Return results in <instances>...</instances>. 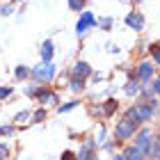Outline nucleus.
<instances>
[{
    "mask_svg": "<svg viewBox=\"0 0 160 160\" xmlns=\"http://www.w3.org/2000/svg\"><path fill=\"white\" fill-rule=\"evenodd\" d=\"M135 126H137L135 119H130V117L121 119V121L117 123V137H119V140H128V137L135 133Z\"/></svg>",
    "mask_w": 160,
    "mask_h": 160,
    "instance_id": "f03ea898",
    "label": "nucleus"
},
{
    "mask_svg": "<svg viewBox=\"0 0 160 160\" xmlns=\"http://www.w3.org/2000/svg\"><path fill=\"white\" fill-rule=\"evenodd\" d=\"M16 78H28V69L25 67H18L16 69Z\"/></svg>",
    "mask_w": 160,
    "mask_h": 160,
    "instance_id": "a211bd4d",
    "label": "nucleus"
},
{
    "mask_svg": "<svg viewBox=\"0 0 160 160\" xmlns=\"http://www.w3.org/2000/svg\"><path fill=\"white\" fill-rule=\"evenodd\" d=\"M12 130H14V128H9V126H2V128H0V133H2V135H9Z\"/></svg>",
    "mask_w": 160,
    "mask_h": 160,
    "instance_id": "b1692460",
    "label": "nucleus"
},
{
    "mask_svg": "<svg viewBox=\"0 0 160 160\" xmlns=\"http://www.w3.org/2000/svg\"><path fill=\"white\" fill-rule=\"evenodd\" d=\"M5 156H7V147H2V144H0V160H5Z\"/></svg>",
    "mask_w": 160,
    "mask_h": 160,
    "instance_id": "393cba45",
    "label": "nucleus"
},
{
    "mask_svg": "<svg viewBox=\"0 0 160 160\" xmlns=\"http://www.w3.org/2000/svg\"><path fill=\"white\" fill-rule=\"evenodd\" d=\"M39 101H41V103H57V96H55V94H50V92H39Z\"/></svg>",
    "mask_w": 160,
    "mask_h": 160,
    "instance_id": "9b49d317",
    "label": "nucleus"
},
{
    "mask_svg": "<svg viewBox=\"0 0 160 160\" xmlns=\"http://www.w3.org/2000/svg\"><path fill=\"white\" fill-rule=\"evenodd\" d=\"M126 23H128L130 28H135V30H142V25H144V18L140 16V14H128Z\"/></svg>",
    "mask_w": 160,
    "mask_h": 160,
    "instance_id": "1a4fd4ad",
    "label": "nucleus"
},
{
    "mask_svg": "<svg viewBox=\"0 0 160 160\" xmlns=\"http://www.w3.org/2000/svg\"><path fill=\"white\" fill-rule=\"evenodd\" d=\"M114 160H126V158H123V156H117V158H114Z\"/></svg>",
    "mask_w": 160,
    "mask_h": 160,
    "instance_id": "c85d7f7f",
    "label": "nucleus"
},
{
    "mask_svg": "<svg viewBox=\"0 0 160 160\" xmlns=\"http://www.w3.org/2000/svg\"><path fill=\"white\" fill-rule=\"evenodd\" d=\"M69 7L76 9V12H80V9H82V0H69Z\"/></svg>",
    "mask_w": 160,
    "mask_h": 160,
    "instance_id": "dca6fc26",
    "label": "nucleus"
},
{
    "mask_svg": "<svg viewBox=\"0 0 160 160\" xmlns=\"http://www.w3.org/2000/svg\"><path fill=\"white\" fill-rule=\"evenodd\" d=\"M156 110H158L156 101H149V103H142V105L130 108V110H128V117H130V119H135L137 123H142V121H149L151 117H153Z\"/></svg>",
    "mask_w": 160,
    "mask_h": 160,
    "instance_id": "f257e3e1",
    "label": "nucleus"
},
{
    "mask_svg": "<svg viewBox=\"0 0 160 160\" xmlns=\"http://www.w3.org/2000/svg\"><path fill=\"white\" fill-rule=\"evenodd\" d=\"M153 89H156V92H160V78L156 80V85H153Z\"/></svg>",
    "mask_w": 160,
    "mask_h": 160,
    "instance_id": "cd10ccee",
    "label": "nucleus"
},
{
    "mask_svg": "<svg viewBox=\"0 0 160 160\" xmlns=\"http://www.w3.org/2000/svg\"><path fill=\"white\" fill-rule=\"evenodd\" d=\"M53 73H55V69H53V64H50V62H43L41 67L34 69V78H39V80H50Z\"/></svg>",
    "mask_w": 160,
    "mask_h": 160,
    "instance_id": "20e7f679",
    "label": "nucleus"
},
{
    "mask_svg": "<svg viewBox=\"0 0 160 160\" xmlns=\"http://www.w3.org/2000/svg\"><path fill=\"white\" fill-rule=\"evenodd\" d=\"M71 108H76V103H67L64 108H60V112H67V110H71Z\"/></svg>",
    "mask_w": 160,
    "mask_h": 160,
    "instance_id": "a878e982",
    "label": "nucleus"
},
{
    "mask_svg": "<svg viewBox=\"0 0 160 160\" xmlns=\"http://www.w3.org/2000/svg\"><path fill=\"white\" fill-rule=\"evenodd\" d=\"M89 151H92V144H85L82 151H80V156H78L76 160H89Z\"/></svg>",
    "mask_w": 160,
    "mask_h": 160,
    "instance_id": "4468645a",
    "label": "nucleus"
},
{
    "mask_svg": "<svg viewBox=\"0 0 160 160\" xmlns=\"http://www.w3.org/2000/svg\"><path fill=\"white\" fill-rule=\"evenodd\" d=\"M41 57H43V62H50V57H53V43L46 41L41 46Z\"/></svg>",
    "mask_w": 160,
    "mask_h": 160,
    "instance_id": "9d476101",
    "label": "nucleus"
},
{
    "mask_svg": "<svg viewBox=\"0 0 160 160\" xmlns=\"http://www.w3.org/2000/svg\"><path fill=\"white\" fill-rule=\"evenodd\" d=\"M151 50H153V53H156V62L160 64V48H156V46H151Z\"/></svg>",
    "mask_w": 160,
    "mask_h": 160,
    "instance_id": "5701e85b",
    "label": "nucleus"
},
{
    "mask_svg": "<svg viewBox=\"0 0 160 160\" xmlns=\"http://www.w3.org/2000/svg\"><path fill=\"white\" fill-rule=\"evenodd\" d=\"M140 92V85H137V80H130V82L126 85V94L128 96H133V94H137Z\"/></svg>",
    "mask_w": 160,
    "mask_h": 160,
    "instance_id": "ddd939ff",
    "label": "nucleus"
},
{
    "mask_svg": "<svg viewBox=\"0 0 160 160\" xmlns=\"http://www.w3.org/2000/svg\"><path fill=\"white\" fill-rule=\"evenodd\" d=\"M71 89H73V92H80V89H82V80H73V82H71Z\"/></svg>",
    "mask_w": 160,
    "mask_h": 160,
    "instance_id": "f3484780",
    "label": "nucleus"
},
{
    "mask_svg": "<svg viewBox=\"0 0 160 160\" xmlns=\"http://www.w3.org/2000/svg\"><path fill=\"white\" fill-rule=\"evenodd\" d=\"M62 160H76V156L71 153V151H64V156H62Z\"/></svg>",
    "mask_w": 160,
    "mask_h": 160,
    "instance_id": "aec40b11",
    "label": "nucleus"
},
{
    "mask_svg": "<svg viewBox=\"0 0 160 160\" xmlns=\"http://www.w3.org/2000/svg\"><path fill=\"white\" fill-rule=\"evenodd\" d=\"M147 156H149V158H160V135L151 140V144H149V151H147Z\"/></svg>",
    "mask_w": 160,
    "mask_h": 160,
    "instance_id": "6e6552de",
    "label": "nucleus"
},
{
    "mask_svg": "<svg viewBox=\"0 0 160 160\" xmlns=\"http://www.w3.org/2000/svg\"><path fill=\"white\" fill-rule=\"evenodd\" d=\"M94 23H96V21H94V16H92L89 12H85V14H82V18H80V21H78V25H76L78 34H82V32L87 30V28H89V25H94Z\"/></svg>",
    "mask_w": 160,
    "mask_h": 160,
    "instance_id": "39448f33",
    "label": "nucleus"
},
{
    "mask_svg": "<svg viewBox=\"0 0 160 160\" xmlns=\"http://www.w3.org/2000/svg\"><path fill=\"white\" fill-rule=\"evenodd\" d=\"M9 94H12V89H9V87H0V98L9 96Z\"/></svg>",
    "mask_w": 160,
    "mask_h": 160,
    "instance_id": "6ab92c4d",
    "label": "nucleus"
},
{
    "mask_svg": "<svg viewBox=\"0 0 160 160\" xmlns=\"http://www.w3.org/2000/svg\"><path fill=\"white\" fill-rule=\"evenodd\" d=\"M2 14H5V16H7V14H12V7H9V5H5V7H2Z\"/></svg>",
    "mask_w": 160,
    "mask_h": 160,
    "instance_id": "bb28decb",
    "label": "nucleus"
},
{
    "mask_svg": "<svg viewBox=\"0 0 160 160\" xmlns=\"http://www.w3.org/2000/svg\"><path fill=\"white\" fill-rule=\"evenodd\" d=\"M43 117H46V112H43V110H39L37 114H34V121H41Z\"/></svg>",
    "mask_w": 160,
    "mask_h": 160,
    "instance_id": "412c9836",
    "label": "nucleus"
},
{
    "mask_svg": "<svg viewBox=\"0 0 160 160\" xmlns=\"http://www.w3.org/2000/svg\"><path fill=\"white\" fill-rule=\"evenodd\" d=\"M149 144H151V130H142V133L137 135V140H135V149H137V151H142V153L147 156Z\"/></svg>",
    "mask_w": 160,
    "mask_h": 160,
    "instance_id": "7ed1b4c3",
    "label": "nucleus"
},
{
    "mask_svg": "<svg viewBox=\"0 0 160 160\" xmlns=\"http://www.w3.org/2000/svg\"><path fill=\"white\" fill-rule=\"evenodd\" d=\"M89 73H92V69H89V64H87V62H78L76 64V69H73V76L76 78L82 80L85 76H89Z\"/></svg>",
    "mask_w": 160,
    "mask_h": 160,
    "instance_id": "0eeeda50",
    "label": "nucleus"
},
{
    "mask_svg": "<svg viewBox=\"0 0 160 160\" xmlns=\"http://www.w3.org/2000/svg\"><path fill=\"white\" fill-rule=\"evenodd\" d=\"M114 108H117V101H112V98H110V101H105L103 112H105V114H112V112H114Z\"/></svg>",
    "mask_w": 160,
    "mask_h": 160,
    "instance_id": "2eb2a0df",
    "label": "nucleus"
},
{
    "mask_svg": "<svg viewBox=\"0 0 160 160\" xmlns=\"http://www.w3.org/2000/svg\"><path fill=\"white\" fill-rule=\"evenodd\" d=\"M151 76H153V64L142 62L140 67H137V78H140V80H149Z\"/></svg>",
    "mask_w": 160,
    "mask_h": 160,
    "instance_id": "423d86ee",
    "label": "nucleus"
},
{
    "mask_svg": "<svg viewBox=\"0 0 160 160\" xmlns=\"http://www.w3.org/2000/svg\"><path fill=\"white\" fill-rule=\"evenodd\" d=\"M28 117H30V114H28V112H21L18 117H16V121H28Z\"/></svg>",
    "mask_w": 160,
    "mask_h": 160,
    "instance_id": "4be33fe9",
    "label": "nucleus"
},
{
    "mask_svg": "<svg viewBox=\"0 0 160 160\" xmlns=\"http://www.w3.org/2000/svg\"><path fill=\"white\" fill-rule=\"evenodd\" d=\"M123 158H126V160H142L144 153H142V151H137V149L133 147V149H128V151H126V156H123Z\"/></svg>",
    "mask_w": 160,
    "mask_h": 160,
    "instance_id": "f8f14e48",
    "label": "nucleus"
}]
</instances>
